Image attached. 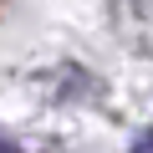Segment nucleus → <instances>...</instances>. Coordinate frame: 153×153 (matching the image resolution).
<instances>
[{
	"instance_id": "f257e3e1",
	"label": "nucleus",
	"mask_w": 153,
	"mask_h": 153,
	"mask_svg": "<svg viewBox=\"0 0 153 153\" xmlns=\"http://www.w3.org/2000/svg\"><path fill=\"white\" fill-rule=\"evenodd\" d=\"M133 153H153V133H143V138H138V148H133Z\"/></svg>"
},
{
	"instance_id": "f03ea898",
	"label": "nucleus",
	"mask_w": 153,
	"mask_h": 153,
	"mask_svg": "<svg viewBox=\"0 0 153 153\" xmlns=\"http://www.w3.org/2000/svg\"><path fill=\"white\" fill-rule=\"evenodd\" d=\"M0 153H21V148H16V143H10V138H0Z\"/></svg>"
}]
</instances>
